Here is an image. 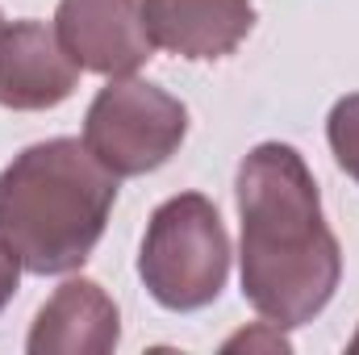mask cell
<instances>
[{"label":"cell","instance_id":"obj_3","mask_svg":"<svg viewBox=\"0 0 359 355\" xmlns=\"http://www.w3.org/2000/svg\"><path fill=\"white\" fill-rule=\"evenodd\" d=\"M138 276L147 293L172 314L213 305L230 276V234L217 205L201 192L168 196L147 222Z\"/></svg>","mask_w":359,"mask_h":355},{"label":"cell","instance_id":"obj_12","mask_svg":"<svg viewBox=\"0 0 359 355\" xmlns=\"http://www.w3.org/2000/svg\"><path fill=\"white\" fill-rule=\"evenodd\" d=\"M351 351H359V335H355V339H351Z\"/></svg>","mask_w":359,"mask_h":355},{"label":"cell","instance_id":"obj_2","mask_svg":"<svg viewBox=\"0 0 359 355\" xmlns=\"http://www.w3.org/2000/svg\"><path fill=\"white\" fill-rule=\"evenodd\" d=\"M113 205L117 176L88 142L46 138L0 172V239L25 272L63 276L88 264Z\"/></svg>","mask_w":359,"mask_h":355},{"label":"cell","instance_id":"obj_1","mask_svg":"<svg viewBox=\"0 0 359 355\" xmlns=\"http://www.w3.org/2000/svg\"><path fill=\"white\" fill-rule=\"evenodd\" d=\"M234 192L243 217V297L284 330L313 322L343 280V247L322 217L305 155L288 142L251 147Z\"/></svg>","mask_w":359,"mask_h":355},{"label":"cell","instance_id":"obj_4","mask_svg":"<svg viewBox=\"0 0 359 355\" xmlns=\"http://www.w3.org/2000/svg\"><path fill=\"white\" fill-rule=\"evenodd\" d=\"M188 134V109L138 76H113L84 113V142L113 176H147L163 168Z\"/></svg>","mask_w":359,"mask_h":355},{"label":"cell","instance_id":"obj_13","mask_svg":"<svg viewBox=\"0 0 359 355\" xmlns=\"http://www.w3.org/2000/svg\"><path fill=\"white\" fill-rule=\"evenodd\" d=\"M0 25H4V17H0Z\"/></svg>","mask_w":359,"mask_h":355},{"label":"cell","instance_id":"obj_5","mask_svg":"<svg viewBox=\"0 0 359 355\" xmlns=\"http://www.w3.org/2000/svg\"><path fill=\"white\" fill-rule=\"evenodd\" d=\"M55 34L80 72L104 80L134 76L155 51L147 0H59Z\"/></svg>","mask_w":359,"mask_h":355},{"label":"cell","instance_id":"obj_7","mask_svg":"<svg viewBox=\"0 0 359 355\" xmlns=\"http://www.w3.org/2000/svg\"><path fill=\"white\" fill-rule=\"evenodd\" d=\"M121 343V314L96 280H63L38 309L25 351L29 355H109Z\"/></svg>","mask_w":359,"mask_h":355},{"label":"cell","instance_id":"obj_10","mask_svg":"<svg viewBox=\"0 0 359 355\" xmlns=\"http://www.w3.org/2000/svg\"><path fill=\"white\" fill-rule=\"evenodd\" d=\"M234 347H268V351H288L292 343L284 339V326H276V322H259V330H243V335H234V339H226V351H234Z\"/></svg>","mask_w":359,"mask_h":355},{"label":"cell","instance_id":"obj_11","mask_svg":"<svg viewBox=\"0 0 359 355\" xmlns=\"http://www.w3.org/2000/svg\"><path fill=\"white\" fill-rule=\"evenodd\" d=\"M17 280H21V264H17V255L4 247V239H0V309L13 301V293H17Z\"/></svg>","mask_w":359,"mask_h":355},{"label":"cell","instance_id":"obj_9","mask_svg":"<svg viewBox=\"0 0 359 355\" xmlns=\"http://www.w3.org/2000/svg\"><path fill=\"white\" fill-rule=\"evenodd\" d=\"M326 138H330L339 168L359 184V92L334 100V109L326 117Z\"/></svg>","mask_w":359,"mask_h":355},{"label":"cell","instance_id":"obj_8","mask_svg":"<svg viewBox=\"0 0 359 355\" xmlns=\"http://www.w3.org/2000/svg\"><path fill=\"white\" fill-rule=\"evenodd\" d=\"M151 42L180 59H226L255 29L251 0H147Z\"/></svg>","mask_w":359,"mask_h":355},{"label":"cell","instance_id":"obj_6","mask_svg":"<svg viewBox=\"0 0 359 355\" xmlns=\"http://www.w3.org/2000/svg\"><path fill=\"white\" fill-rule=\"evenodd\" d=\"M80 84V67L67 59L55 25L8 21L0 25V109L42 113L63 105Z\"/></svg>","mask_w":359,"mask_h":355}]
</instances>
